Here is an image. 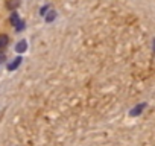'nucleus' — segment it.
Wrapping results in <instances>:
<instances>
[{
    "mask_svg": "<svg viewBox=\"0 0 155 146\" xmlns=\"http://www.w3.org/2000/svg\"><path fill=\"white\" fill-rule=\"evenodd\" d=\"M144 108H146V104H144V102H143V104H138L137 107H134V108H132V111H131L129 114H131L132 117H135V116H138V114H141Z\"/></svg>",
    "mask_w": 155,
    "mask_h": 146,
    "instance_id": "1",
    "label": "nucleus"
},
{
    "mask_svg": "<svg viewBox=\"0 0 155 146\" xmlns=\"http://www.w3.org/2000/svg\"><path fill=\"white\" fill-rule=\"evenodd\" d=\"M26 47H28V43H26L25 40H21L20 43H17V46H15V50H17L18 53H23V52H26Z\"/></svg>",
    "mask_w": 155,
    "mask_h": 146,
    "instance_id": "2",
    "label": "nucleus"
},
{
    "mask_svg": "<svg viewBox=\"0 0 155 146\" xmlns=\"http://www.w3.org/2000/svg\"><path fill=\"white\" fill-rule=\"evenodd\" d=\"M20 62H21V58H15L14 62H11V64L8 65V70H15V68L20 65Z\"/></svg>",
    "mask_w": 155,
    "mask_h": 146,
    "instance_id": "3",
    "label": "nucleus"
},
{
    "mask_svg": "<svg viewBox=\"0 0 155 146\" xmlns=\"http://www.w3.org/2000/svg\"><path fill=\"white\" fill-rule=\"evenodd\" d=\"M11 23H12L14 26H18V25H20V20H18V15H17L15 12H12V15H11Z\"/></svg>",
    "mask_w": 155,
    "mask_h": 146,
    "instance_id": "4",
    "label": "nucleus"
},
{
    "mask_svg": "<svg viewBox=\"0 0 155 146\" xmlns=\"http://www.w3.org/2000/svg\"><path fill=\"white\" fill-rule=\"evenodd\" d=\"M8 44V37L6 35H0V47H3Z\"/></svg>",
    "mask_w": 155,
    "mask_h": 146,
    "instance_id": "5",
    "label": "nucleus"
},
{
    "mask_svg": "<svg viewBox=\"0 0 155 146\" xmlns=\"http://www.w3.org/2000/svg\"><path fill=\"white\" fill-rule=\"evenodd\" d=\"M55 15H56L55 11H50V14L46 15V20H47V22H53V20H55Z\"/></svg>",
    "mask_w": 155,
    "mask_h": 146,
    "instance_id": "6",
    "label": "nucleus"
},
{
    "mask_svg": "<svg viewBox=\"0 0 155 146\" xmlns=\"http://www.w3.org/2000/svg\"><path fill=\"white\" fill-rule=\"evenodd\" d=\"M8 6H9V8H17V6H18V2H17V0H9Z\"/></svg>",
    "mask_w": 155,
    "mask_h": 146,
    "instance_id": "7",
    "label": "nucleus"
},
{
    "mask_svg": "<svg viewBox=\"0 0 155 146\" xmlns=\"http://www.w3.org/2000/svg\"><path fill=\"white\" fill-rule=\"evenodd\" d=\"M5 61V53H0V62Z\"/></svg>",
    "mask_w": 155,
    "mask_h": 146,
    "instance_id": "8",
    "label": "nucleus"
},
{
    "mask_svg": "<svg viewBox=\"0 0 155 146\" xmlns=\"http://www.w3.org/2000/svg\"><path fill=\"white\" fill-rule=\"evenodd\" d=\"M153 50H155V40H153Z\"/></svg>",
    "mask_w": 155,
    "mask_h": 146,
    "instance_id": "9",
    "label": "nucleus"
},
{
    "mask_svg": "<svg viewBox=\"0 0 155 146\" xmlns=\"http://www.w3.org/2000/svg\"><path fill=\"white\" fill-rule=\"evenodd\" d=\"M0 49H2V47H0Z\"/></svg>",
    "mask_w": 155,
    "mask_h": 146,
    "instance_id": "10",
    "label": "nucleus"
}]
</instances>
